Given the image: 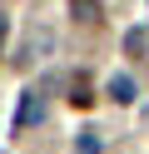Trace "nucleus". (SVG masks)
Instances as JSON below:
<instances>
[{
  "mask_svg": "<svg viewBox=\"0 0 149 154\" xmlns=\"http://www.w3.org/2000/svg\"><path fill=\"white\" fill-rule=\"evenodd\" d=\"M70 5L79 10V20H99V5H95V0H70Z\"/></svg>",
  "mask_w": 149,
  "mask_h": 154,
  "instance_id": "5",
  "label": "nucleus"
},
{
  "mask_svg": "<svg viewBox=\"0 0 149 154\" xmlns=\"http://www.w3.org/2000/svg\"><path fill=\"white\" fill-rule=\"evenodd\" d=\"M70 104H79V109L95 104V94H89V75H75V80H70Z\"/></svg>",
  "mask_w": 149,
  "mask_h": 154,
  "instance_id": "3",
  "label": "nucleus"
},
{
  "mask_svg": "<svg viewBox=\"0 0 149 154\" xmlns=\"http://www.w3.org/2000/svg\"><path fill=\"white\" fill-rule=\"evenodd\" d=\"M5 30H10V20H5V15H0V45H5Z\"/></svg>",
  "mask_w": 149,
  "mask_h": 154,
  "instance_id": "7",
  "label": "nucleus"
},
{
  "mask_svg": "<svg viewBox=\"0 0 149 154\" xmlns=\"http://www.w3.org/2000/svg\"><path fill=\"white\" fill-rule=\"evenodd\" d=\"M104 94H109L114 104H134V80H129V75H109Z\"/></svg>",
  "mask_w": 149,
  "mask_h": 154,
  "instance_id": "2",
  "label": "nucleus"
},
{
  "mask_svg": "<svg viewBox=\"0 0 149 154\" xmlns=\"http://www.w3.org/2000/svg\"><path fill=\"white\" fill-rule=\"evenodd\" d=\"M40 119H45V100H40V90H25L20 94V109H15V129L25 134V129H35Z\"/></svg>",
  "mask_w": 149,
  "mask_h": 154,
  "instance_id": "1",
  "label": "nucleus"
},
{
  "mask_svg": "<svg viewBox=\"0 0 149 154\" xmlns=\"http://www.w3.org/2000/svg\"><path fill=\"white\" fill-rule=\"evenodd\" d=\"M79 154H99V134H95V129L79 134Z\"/></svg>",
  "mask_w": 149,
  "mask_h": 154,
  "instance_id": "6",
  "label": "nucleus"
},
{
  "mask_svg": "<svg viewBox=\"0 0 149 154\" xmlns=\"http://www.w3.org/2000/svg\"><path fill=\"white\" fill-rule=\"evenodd\" d=\"M144 45H149V35H144V30H129V35H124V50H129V55H139Z\"/></svg>",
  "mask_w": 149,
  "mask_h": 154,
  "instance_id": "4",
  "label": "nucleus"
}]
</instances>
